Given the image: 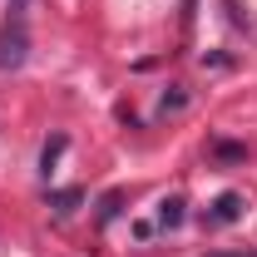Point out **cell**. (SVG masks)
I'll return each instance as SVG.
<instances>
[{"label":"cell","instance_id":"6da1fadb","mask_svg":"<svg viewBox=\"0 0 257 257\" xmlns=\"http://www.w3.org/2000/svg\"><path fill=\"white\" fill-rule=\"evenodd\" d=\"M25 60H30V30H25V20L5 15V25H0V69H20Z\"/></svg>","mask_w":257,"mask_h":257},{"label":"cell","instance_id":"7a4b0ae2","mask_svg":"<svg viewBox=\"0 0 257 257\" xmlns=\"http://www.w3.org/2000/svg\"><path fill=\"white\" fill-rule=\"evenodd\" d=\"M237 213H242V198H237V193H223V198L203 213V223L208 227H227V223H237Z\"/></svg>","mask_w":257,"mask_h":257},{"label":"cell","instance_id":"3957f363","mask_svg":"<svg viewBox=\"0 0 257 257\" xmlns=\"http://www.w3.org/2000/svg\"><path fill=\"white\" fill-rule=\"evenodd\" d=\"M79 203H84V193L79 188H60V193H50V208H55V213H74V208H79Z\"/></svg>","mask_w":257,"mask_h":257},{"label":"cell","instance_id":"277c9868","mask_svg":"<svg viewBox=\"0 0 257 257\" xmlns=\"http://www.w3.org/2000/svg\"><path fill=\"white\" fill-rule=\"evenodd\" d=\"M159 223H163V227H178V223H183V198H168V203H159Z\"/></svg>","mask_w":257,"mask_h":257},{"label":"cell","instance_id":"5b68a950","mask_svg":"<svg viewBox=\"0 0 257 257\" xmlns=\"http://www.w3.org/2000/svg\"><path fill=\"white\" fill-rule=\"evenodd\" d=\"M119 203H124V193H104V203H99V223H114V218H119Z\"/></svg>","mask_w":257,"mask_h":257},{"label":"cell","instance_id":"8992f818","mask_svg":"<svg viewBox=\"0 0 257 257\" xmlns=\"http://www.w3.org/2000/svg\"><path fill=\"white\" fill-rule=\"evenodd\" d=\"M60 154H64V134H60V139H50V144H45V173H50V163L60 159Z\"/></svg>","mask_w":257,"mask_h":257},{"label":"cell","instance_id":"52a82bcc","mask_svg":"<svg viewBox=\"0 0 257 257\" xmlns=\"http://www.w3.org/2000/svg\"><path fill=\"white\" fill-rule=\"evenodd\" d=\"M213 154H218V159H247V149H242V144H218Z\"/></svg>","mask_w":257,"mask_h":257},{"label":"cell","instance_id":"ba28073f","mask_svg":"<svg viewBox=\"0 0 257 257\" xmlns=\"http://www.w3.org/2000/svg\"><path fill=\"white\" fill-rule=\"evenodd\" d=\"M183 104H188V94H183V89H173V94H163V114H168V109H183Z\"/></svg>","mask_w":257,"mask_h":257},{"label":"cell","instance_id":"9c48e42d","mask_svg":"<svg viewBox=\"0 0 257 257\" xmlns=\"http://www.w3.org/2000/svg\"><path fill=\"white\" fill-rule=\"evenodd\" d=\"M5 10H10V20H25V10H30V0H10Z\"/></svg>","mask_w":257,"mask_h":257},{"label":"cell","instance_id":"30bf717a","mask_svg":"<svg viewBox=\"0 0 257 257\" xmlns=\"http://www.w3.org/2000/svg\"><path fill=\"white\" fill-rule=\"evenodd\" d=\"M213 257H237V252H213ZM247 257H252V252H247Z\"/></svg>","mask_w":257,"mask_h":257}]
</instances>
